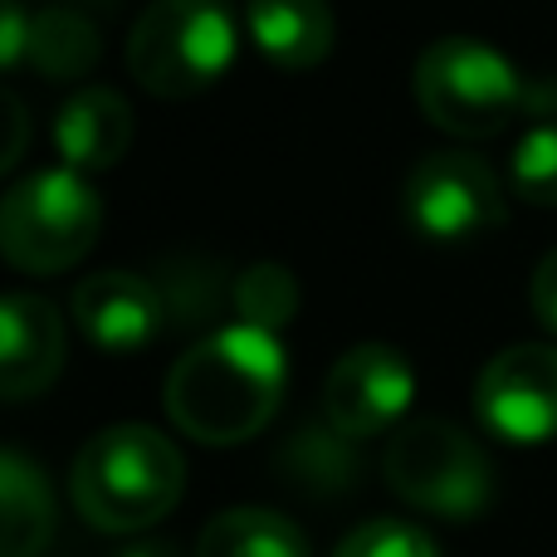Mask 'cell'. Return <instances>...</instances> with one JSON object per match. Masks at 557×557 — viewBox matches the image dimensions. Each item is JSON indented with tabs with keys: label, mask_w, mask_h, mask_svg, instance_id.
<instances>
[{
	"label": "cell",
	"mask_w": 557,
	"mask_h": 557,
	"mask_svg": "<svg viewBox=\"0 0 557 557\" xmlns=\"http://www.w3.org/2000/svg\"><path fill=\"white\" fill-rule=\"evenodd\" d=\"M288 382L278 333L231 323L176 357L166 376V416L196 445H240L274 421Z\"/></svg>",
	"instance_id": "1"
},
{
	"label": "cell",
	"mask_w": 557,
	"mask_h": 557,
	"mask_svg": "<svg viewBox=\"0 0 557 557\" xmlns=\"http://www.w3.org/2000/svg\"><path fill=\"white\" fill-rule=\"evenodd\" d=\"M186 490V460L152 425H108L69 470V494L84 523L103 533H143L176 509Z\"/></svg>",
	"instance_id": "2"
},
{
	"label": "cell",
	"mask_w": 557,
	"mask_h": 557,
	"mask_svg": "<svg viewBox=\"0 0 557 557\" xmlns=\"http://www.w3.org/2000/svg\"><path fill=\"white\" fill-rule=\"evenodd\" d=\"M416 103L425 123L450 137H499L519 117L543 113L548 94L533 88L494 45L445 35L416 59Z\"/></svg>",
	"instance_id": "3"
},
{
	"label": "cell",
	"mask_w": 557,
	"mask_h": 557,
	"mask_svg": "<svg viewBox=\"0 0 557 557\" xmlns=\"http://www.w3.org/2000/svg\"><path fill=\"white\" fill-rule=\"evenodd\" d=\"M103 196L74 166L15 182L0 196V260L20 274H64L98 245Z\"/></svg>",
	"instance_id": "4"
},
{
	"label": "cell",
	"mask_w": 557,
	"mask_h": 557,
	"mask_svg": "<svg viewBox=\"0 0 557 557\" xmlns=\"http://www.w3.org/2000/svg\"><path fill=\"white\" fill-rule=\"evenodd\" d=\"M235 15L225 0H152L127 35V69L157 98H196L235 64Z\"/></svg>",
	"instance_id": "5"
},
{
	"label": "cell",
	"mask_w": 557,
	"mask_h": 557,
	"mask_svg": "<svg viewBox=\"0 0 557 557\" xmlns=\"http://www.w3.org/2000/svg\"><path fill=\"white\" fill-rule=\"evenodd\" d=\"M382 470L396 499L435 519H474L494 499L490 455L441 416L406 421L386 445Z\"/></svg>",
	"instance_id": "6"
},
{
	"label": "cell",
	"mask_w": 557,
	"mask_h": 557,
	"mask_svg": "<svg viewBox=\"0 0 557 557\" xmlns=\"http://www.w3.org/2000/svg\"><path fill=\"white\" fill-rule=\"evenodd\" d=\"M406 221L425 240H474L504 225V186L474 152H431L406 176Z\"/></svg>",
	"instance_id": "7"
},
{
	"label": "cell",
	"mask_w": 557,
	"mask_h": 557,
	"mask_svg": "<svg viewBox=\"0 0 557 557\" xmlns=\"http://www.w3.org/2000/svg\"><path fill=\"white\" fill-rule=\"evenodd\" d=\"M474 416L509 445H543L557 435V347L513 343L490 357L474 382Z\"/></svg>",
	"instance_id": "8"
},
{
	"label": "cell",
	"mask_w": 557,
	"mask_h": 557,
	"mask_svg": "<svg viewBox=\"0 0 557 557\" xmlns=\"http://www.w3.org/2000/svg\"><path fill=\"white\" fill-rule=\"evenodd\" d=\"M416 401V372L396 347L362 343L333 362L323 382V421L347 441H372L392 431Z\"/></svg>",
	"instance_id": "9"
},
{
	"label": "cell",
	"mask_w": 557,
	"mask_h": 557,
	"mask_svg": "<svg viewBox=\"0 0 557 557\" xmlns=\"http://www.w3.org/2000/svg\"><path fill=\"white\" fill-rule=\"evenodd\" d=\"M74 323L103 352H137L147 347L166 323L162 284L133 270L94 274L74 288Z\"/></svg>",
	"instance_id": "10"
},
{
	"label": "cell",
	"mask_w": 557,
	"mask_h": 557,
	"mask_svg": "<svg viewBox=\"0 0 557 557\" xmlns=\"http://www.w3.org/2000/svg\"><path fill=\"white\" fill-rule=\"evenodd\" d=\"M64 367V318L39 294H0V401L49 392Z\"/></svg>",
	"instance_id": "11"
},
{
	"label": "cell",
	"mask_w": 557,
	"mask_h": 557,
	"mask_svg": "<svg viewBox=\"0 0 557 557\" xmlns=\"http://www.w3.org/2000/svg\"><path fill=\"white\" fill-rule=\"evenodd\" d=\"M127 147H133V108L117 88H78L54 113V152L74 172H108L127 157Z\"/></svg>",
	"instance_id": "12"
},
{
	"label": "cell",
	"mask_w": 557,
	"mask_h": 557,
	"mask_svg": "<svg viewBox=\"0 0 557 557\" xmlns=\"http://www.w3.org/2000/svg\"><path fill=\"white\" fill-rule=\"evenodd\" d=\"M245 29L255 49L284 74L318 69L333 54V10L327 0H250L245 5Z\"/></svg>",
	"instance_id": "13"
},
{
	"label": "cell",
	"mask_w": 557,
	"mask_h": 557,
	"mask_svg": "<svg viewBox=\"0 0 557 557\" xmlns=\"http://www.w3.org/2000/svg\"><path fill=\"white\" fill-rule=\"evenodd\" d=\"M54 490L20 450H0V557H39L54 539Z\"/></svg>",
	"instance_id": "14"
},
{
	"label": "cell",
	"mask_w": 557,
	"mask_h": 557,
	"mask_svg": "<svg viewBox=\"0 0 557 557\" xmlns=\"http://www.w3.org/2000/svg\"><path fill=\"white\" fill-rule=\"evenodd\" d=\"M278 474L308 499H337L357 484V450L343 431H333L327 421H313L284 441Z\"/></svg>",
	"instance_id": "15"
},
{
	"label": "cell",
	"mask_w": 557,
	"mask_h": 557,
	"mask_svg": "<svg viewBox=\"0 0 557 557\" xmlns=\"http://www.w3.org/2000/svg\"><path fill=\"white\" fill-rule=\"evenodd\" d=\"M196 557H308V539L274 509H225L201 529Z\"/></svg>",
	"instance_id": "16"
},
{
	"label": "cell",
	"mask_w": 557,
	"mask_h": 557,
	"mask_svg": "<svg viewBox=\"0 0 557 557\" xmlns=\"http://www.w3.org/2000/svg\"><path fill=\"white\" fill-rule=\"evenodd\" d=\"M98 25L74 5H45L29 20V64L45 78H84L98 64Z\"/></svg>",
	"instance_id": "17"
},
{
	"label": "cell",
	"mask_w": 557,
	"mask_h": 557,
	"mask_svg": "<svg viewBox=\"0 0 557 557\" xmlns=\"http://www.w3.org/2000/svg\"><path fill=\"white\" fill-rule=\"evenodd\" d=\"M240 323H255L264 333H278L298 313V278L284 264H250L231 288Z\"/></svg>",
	"instance_id": "18"
},
{
	"label": "cell",
	"mask_w": 557,
	"mask_h": 557,
	"mask_svg": "<svg viewBox=\"0 0 557 557\" xmlns=\"http://www.w3.org/2000/svg\"><path fill=\"white\" fill-rule=\"evenodd\" d=\"M509 186L529 206H557V123H539L509 157Z\"/></svg>",
	"instance_id": "19"
},
{
	"label": "cell",
	"mask_w": 557,
	"mask_h": 557,
	"mask_svg": "<svg viewBox=\"0 0 557 557\" xmlns=\"http://www.w3.org/2000/svg\"><path fill=\"white\" fill-rule=\"evenodd\" d=\"M333 557H441V548H435V539L425 529H416V523L372 519L347 533Z\"/></svg>",
	"instance_id": "20"
},
{
	"label": "cell",
	"mask_w": 557,
	"mask_h": 557,
	"mask_svg": "<svg viewBox=\"0 0 557 557\" xmlns=\"http://www.w3.org/2000/svg\"><path fill=\"white\" fill-rule=\"evenodd\" d=\"M25 147H29V113H25V103L0 84V176L25 157Z\"/></svg>",
	"instance_id": "21"
},
{
	"label": "cell",
	"mask_w": 557,
	"mask_h": 557,
	"mask_svg": "<svg viewBox=\"0 0 557 557\" xmlns=\"http://www.w3.org/2000/svg\"><path fill=\"white\" fill-rule=\"evenodd\" d=\"M29 20L20 0H0V69H15L29 59Z\"/></svg>",
	"instance_id": "22"
},
{
	"label": "cell",
	"mask_w": 557,
	"mask_h": 557,
	"mask_svg": "<svg viewBox=\"0 0 557 557\" xmlns=\"http://www.w3.org/2000/svg\"><path fill=\"white\" fill-rule=\"evenodd\" d=\"M529 294H533V313H539V323L557 333V250H548V255L539 260Z\"/></svg>",
	"instance_id": "23"
},
{
	"label": "cell",
	"mask_w": 557,
	"mask_h": 557,
	"mask_svg": "<svg viewBox=\"0 0 557 557\" xmlns=\"http://www.w3.org/2000/svg\"><path fill=\"white\" fill-rule=\"evenodd\" d=\"M123 557H176L166 543H143V548H127Z\"/></svg>",
	"instance_id": "24"
}]
</instances>
